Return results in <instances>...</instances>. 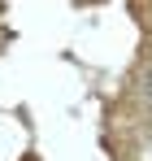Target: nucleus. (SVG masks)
<instances>
[{
    "mask_svg": "<svg viewBox=\"0 0 152 161\" xmlns=\"http://www.w3.org/2000/svg\"><path fill=\"white\" fill-rule=\"evenodd\" d=\"M144 92H148V96H152V70H148V74H144Z\"/></svg>",
    "mask_w": 152,
    "mask_h": 161,
    "instance_id": "1",
    "label": "nucleus"
}]
</instances>
